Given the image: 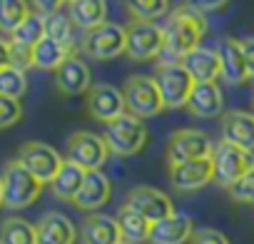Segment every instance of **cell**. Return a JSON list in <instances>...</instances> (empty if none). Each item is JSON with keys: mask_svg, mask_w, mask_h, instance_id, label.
<instances>
[{"mask_svg": "<svg viewBox=\"0 0 254 244\" xmlns=\"http://www.w3.org/2000/svg\"><path fill=\"white\" fill-rule=\"evenodd\" d=\"M70 3H72V0H70Z\"/></svg>", "mask_w": 254, "mask_h": 244, "instance_id": "43", "label": "cell"}, {"mask_svg": "<svg viewBox=\"0 0 254 244\" xmlns=\"http://www.w3.org/2000/svg\"><path fill=\"white\" fill-rule=\"evenodd\" d=\"M180 62L194 77V82H217V77H222L219 53L212 48H197L190 55H185Z\"/></svg>", "mask_w": 254, "mask_h": 244, "instance_id": "22", "label": "cell"}, {"mask_svg": "<svg viewBox=\"0 0 254 244\" xmlns=\"http://www.w3.org/2000/svg\"><path fill=\"white\" fill-rule=\"evenodd\" d=\"M0 244H38L35 224L23 217H8L0 224Z\"/></svg>", "mask_w": 254, "mask_h": 244, "instance_id": "28", "label": "cell"}, {"mask_svg": "<svg viewBox=\"0 0 254 244\" xmlns=\"http://www.w3.org/2000/svg\"><path fill=\"white\" fill-rule=\"evenodd\" d=\"M120 90L125 97L127 115H132L137 120L155 117L165 110V100H162V92L157 87V80L150 75H130Z\"/></svg>", "mask_w": 254, "mask_h": 244, "instance_id": "2", "label": "cell"}, {"mask_svg": "<svg viewBox=\"0 0 254 244\" xmlns=\"http://www.w3.org/2000/svg\"><path fill=\"white\" fill-rule=\"evenodd\" d=\"M20 120H23V105H20V100L0 95V130H8V127L18 125Z\"/></svg>", "mask_w": 254, "mask_h": 244, "instance_id": "35", "label": "cell"}, {"mask_svg": "<svg viewBox=\"0 0 254 244\" xmlns=\"http://www.w3.org/2000/svg\"><path fill=\"white\" fill-rule=\"evenodd\" d=\"M229 3V0H185V5L199 15H207V13H217L222 10L224 5Z\"/></svg>", "mask_w": 254, "mask_h": 244, "instance_id": "38", "label": "cell"}, {"mask_svg": "<svg viewBox=\"0 0 254 244\" xmlns=\"http://www.w3.org/2000/svg\"><path fill=\"white\" fill-rule=\"evenodd\" d=\"M132 20H157L170 10V0H127Z\"/></svg>", "mask_w": 254, "mask_h": 244, "instance_id": "33", "label": "cell"}, {"mask_svg": "<svg viewBox=\"0 0 254 244\" xmlns=\"http://www.w3.org/2000/svg\"><path fill=\"white\" fill-rule=\"evenodd\" d=\"M190 244H229V239L222 232H217L212 227H204V229H197L194 232V237L190 239Z\"/></svg>", "mask_w": 254, "mask_h": 244, "instance_id": "37", "label": "cell"}, {"mask_svg": "<svg viewBox=\"0 0 254 244\" xmlns=\"http://www.w3.org/2000/svg\"><path fill=\"white\" fill-rule=\"evenodd\" d=\"M3 204L8 209H25L30 207L33 202H38L40 192H43V182L28 172L18 160H10L5 162L3 167Z\"/></svg>", "mask_w": 254, "mask_h": 244, "instance_id": "3", "label": "cell"}, {"mask_svg": "<svg viewBox=\"0 0 254 244\" xmlns=\"http://www.w3.org/2000/svg\"><path fill=\"white\" fill-rule=\"evenodd\" d=\"M80 239H82V244H125L117 219L100 214V212H92L82 219Z\"/></svg>", "mask_w": 254, "mask_h": 244, "instance_id": "18", "label": "cell"}, {"mask_svg": "<svg viewBox=\"0 0 254 244\" xmlns=\"http://www.w3.org/2000/svg\"><path fill=\"white\" fill-rule=\"evenodd\" d=\"M212 165H214V182L219 187L229 189L239 177H244L249 170H254V152L239 150L222 140L212 150Z\"/></svg>", "mask_w": 254, "mask_h": 244, "instance_id": "6", "label": "cell"}, {"mask_svg": "<svg viewBox=\"0 0 254 244\" xmlns=\"http://www.w3.org/2000/svg\"><path fill=\"white\" fill-rule=\"evenodd\" d=\"M192 237H194V224L182 212H175L155 222L150 229V244H185Z\"/></svg>", "mask_w": 254, "mask_h": 244, "instance_id": "19", "label": "cell"}, {"mask_svg": "<svg viewBox=\"0 0 254 244\" xmlns=\"http://www.w3.org/2000/svg\"><path fill=\"white\" fill-rule=\"evenodd\" d=\"M10 65V43L5 38H0V70Z\"/></svg>", "mask_w": 254, "mask_h": 244, "instance_id": "41", "label": "cell"}, {"mask_svg": "<svg viewBox=\"0 0 254 244\" xmlns=\"http://www.w3.org/2000/svg\"><path fill=\"white\" fill-rule=\"evenodd\" d=\"M110 194H112L110 177L102 170H92V172L85 175V182H82V187H80V192H77L72 204L77 209L92 214V212H97L100 207H105L110 202Z\"/></svg>", "mask_w": 254, "mask_h": 244, "instance_id": "17", "label": "cell"}, {"mask_svg": "<svg viewBox=\"0 0 254 244\" xmlns=\"http://www.w3.org/2000/svg\"><path fill=\"white\" fill-rule=\"evenodd\" d=\"M204 33H207L204 15L190 10L187 5H180L177 10H172L165 25V53L180 62L185 55L199 48Z\"/></svg>", "mask_w": 254, "mask_h": 244, "instance_id": "1", "label": "cell"}, {"mask_svg": "<svg viewBox=\"0 0 254 244\" xmlns=\"http://www.w3.org/2000/svg\"><path fill=\"white\" fill-rule=\"evenodd\" d=\"M217 53H219V62H222V80L227 85H242V82L249 80V70H247L242 40H237V38H222Z\"/></svg>", "mask_w": 254, "mask_h": 244, "instance_id": "20", "label": "cell"}, {"mask_svg": "<svg viewBox=\"0 0 254 244\" xmlns=\"http://www.w3.org/2000/svg\"><path fill=\"white\" fill-rule=\"evenodd\" d=\"M67 160L75 162L77 167H82L85 172H92V170H100L105 162H107V155H110V147L105 142L102 135H95V132H72L67 137Z\"/></svg>", "mask_w": 254, "mask_h": 244, "instance_id": "10", "label": "cell"}, {"mask_svg": "<svg viewBox=\"0 0 254 244\" xmlns=\"http://www.w3.org/2000/svg\"><path fill=\"white\" fill-rule=\"evenodd\" d=\"M165 53V28L152 20H130L125 25V55L137 62L155 60Z\"/></svg>", "mask_w": 254, "mask_h": 244, "instance_id": "4", "label": "cell"}, {"mask_svg": "<svg viewBox=\"0 0 254 244\" xmlns=\"http://www.w3.org/2000/svg\"><path fill=\"white\" fill-rule=\"evenodd\" d=\"M85 175H87V172H85L82 167H77L75 162L65 160L63 170H60L58 177L50 182L53 194H55L58 199H63V202H75V197H77V192H80V187H82V182H85Z\"/></svg>", "mask_w": 254, "mask_h": 244, "instance_id": "26", "label": "cell"}, {"mask_svg": "<svg viewBox=\"0 0 254 244\" xmlns=\"http://www.w3.org/2000/svg\"><path fill=\"white\" fill-rule=\"evenodd\" d=\"M80 50L97 62L115 60L125 53V28L117 23H102L100 28H92L82 35Z\"/></svg>", "mask_w": 254, "mask_h": 244, "instance_id": "8", "label": "cell"}, {"mask_svg": "<svg viewBox=\"0 0 254 244\" xmlns=\"http://www.w3.org/2000/svg\"><path fill=\"white\" fill-rule=\"evenodd\" d=\"M227 194H229L234 202H239V204H252V207H254V170H249L244 177H239V180L227 189Z\"/></svg>", "mask_w": 254, "mask_h": 244, "instance_id": "34", "label": "cell"}, {"mask_svg": "<svg viewBox=\"0 0 254 244\" xmlns=\"http://www.w3.org/2000/svg\"><path fill=\"white\" fill-rule=\"evenodd\" d=\"M70 55H75V48L60 45L50 38H43L35 48H33V60L38 70H58Z\"/></svg>", "mask_w": 254, "mask_h": 244, "instance_id": "27", "label": "cell"}, {"mask_svg": "<svg viewBox=\"0 0 254 244\" xmlns=\"http://www.w3.org/2000/svg\"><path fill=\"white\" fill-rule=\"evenodd\" d=\"M55 87L63 92V95H87V90L92 87V75H90V67L82 58L77 55H70L58 70H55Z\"/></svg>", "mask_w": 254, "mask_h": 244, "instance_id": "16", "label": "cell"}, {"mask_svg": "<svg viewBox=\"0 0 254 244\" xmlns=\"http://www.w3.org/2000/svg\"><path fill=\"white\" fill-rule=\"evenodd\" d=\"M35 232H38V244H75L77 239L75 224L60 212H45L38 219Z\"/></svg>", "mask_w": 254, "mask_h": 244, "instance_id": "21", "label": "cell"}, {"mask_svg": "<svg viewBox=\"0 0 254 244\" xmlns=\"http://www.w3.org/2000/svg\"><path fill=\"white\" fill-rule=\"evenodd\" d=\"M242 50H244L249 77H254V38H242Z\"/></svg>", "mask_w": 254, "mask_h": 244, "instance_id": "40", "label": "cell"}, {"mask_svg": "<svg viewBox=\"0 0 254 244\" xmlns=\"http://www.w3.org/2000/svg\"><path fill=\"white\" fill-rule=\"evenodd\" d=\"M187 110L197 117H217L224 110V97L217 82H194V90L187 100Z\"/></svg>", "mask_w": 254, "mask_h": 244, "instance_id": "23", "label": "cell"}, {"mask_svg": "<svg viewBox=\"0 0 254 244\" xmlns=\"http://www.w3.org/2000/svg\"><path fill=\"white\" fill-rule=\"evenodd\" d=\"M209 182H214L212 157H202V160H192V162H182L177 167H170V184L177 192H194Z\"/></svg>", "mask_w": 254, "mask_h": 244, "instance_id": "14", "label": "cell"}, {"mask_svg": "<svg viewBox=\"0 0 254 244\" xmlns=\"http://www.w3.org/2000/svg\"><path fill=\"white\" fill-rule=\"evenodd\" d=\"M125 207L135 209L137 214H142L152 224L165 219V217H170V214H175L172 199L162 189H155V187H135V189H130V194H127V199H125Z\"/></svg>", "mask_w": 254, "mask_h": 244, "instance_id": "13", "label": "cell"}, {"mask_svg": "<svg viewBox=\"0 0 254 244\" xmlns=\"http://www.w3.org/2000/svg\"><path fill=\"white\" fill-rule=\"evenodd\" d=\"M102 137H105L110 152L117 155V157L137 155L150 140L145 122L132 117V115H127V112L122 117H117L115 122H110V125H105V135Z\"/></svg>", "mask_w": 254, "mask_h": 244, "instance_id": "5", "label": "cell"}, {"mask_svg": "<svg viewBox=\"0 0 254 244\" xmlns=\"http://www.w3.org/2000/svg\"><path fill=\"white\" fill-rule=\"evenodd\" d=\"M25 92H28V75L23 70H18L13 65L0 70V95L20 100Z\"/></svg>", "mask_w": 254, "mask_h": 244, "instance_id": "32", "label": "cell"}, {"mask_svg": "<svg viewBox=\"0 0 254 244\" xmlns=\"http://www.w3.org/2000/svg\"><path fill=\"white\" fill-rule=\"evenodd\" d=\"M45 38H50L60 45L75 48V23H72V18L65 15L63 10L45 15Z\"/></svg>", "mask_w": 254, "mask_h": 244, "instance_id": "30", "label": "cell"}, {"mask_svg": "<svg viewBox=\"0 0 254 244\" xmlns=\"http://www.w3.org/2000/svg\"><path fill=\"white\" fill-rule=\"evenodd\" d=\"M70 18L77 28H82L87 33V30L107 23V3L105 0H72Z\"/></svg>", "mask_w": 254, "mask_h": 244, "instance_id": "24", "label": "cell"}, {"mask_svg": "<svg viewBox=\"0 0 254 244\" xmlns=\"http://www.w3.org/2000/svg\"><path fill=\"white\" fill-rule=\"evenodd\" d=\"M85 107L92 120L105 122V125H110V122H115L117 117H122L127 112L122 90H117L115 85H107V82H97L87 90Z\"/></svg>", "mask_w": 254, "mask_h": 244, "instance_id": "12", "label": "cell"}, {"mask_svg": "<svg viewBox=\"0 0 254 244\" xmlns=\"http://www.w3.org/2000/svg\"><path fill=\"white\" fill-rule=\"evenodd\" d=\"M33 13L28 0H0V30H5L8 35L28 20V15Z\"/></svg>", "mask_w": 254, "mask_h": 244, "instance_id": "31", "label": "cell"}, {"mask_svg": "<svg viewBox=\"0 0 254 244\" xmlns=\"http://www.w3.org/2000/svg\"><path fill=\"white\" fill-rule=\"evenodd\" d=\"M33 13H40L43 18L45 15H53V13H60L63 5H65V0H28Z\"/></svg>", "mask_w": 254, "mask_h": 244, "instance_id": "39", "label": "cell"}, {"mask_svg": "<svg viewBox=\"0 0 254 244\" xmlns=\"http://www.w3.org/2000/svg\"><path fill=\"white\" fill-rule=\"evenodd\" d=\"M117 224H120V232H122V239L125 244H140V242H150V229H152V222L145 219L142 214H137L135 209L130 207H120L117 212Z\"/></svg>", "mask_w": 254, "mask_h": 244, "instance_id": "25", "label": "cell"}, {"mask_svg": "<svg viewBox=\"0 0 254 244\" xmlns=\"http://www.w3.org/2000/svg\"><path fill=\"white\" fill-rule=\"evenodd\" d=\"M212 150H214V145L204 132H199V130H177V132H172V137L167 142L165 157H167L170 167H177L182 162L212 157Z\"/></svg>", "mask_w": 254, "mask_h": 244, "instance_id": "11", "label": "cell"}, {"mask_svg": "<svg viewBox=\"0 0 254 244\" xmlns=\"http://www.w3.org/2000/svg\"><path fill=\"white\" fill-rule=\"evenodd\" d=\"M43 38H45V18H43L40 13H30L28 20L20 23V25L8 35L10 43H18V45H25V48H35Z\"/></svg>", "mask_w": 254, "mask_h": 244, "instance_id": "29", "label": "cell"}, {"mask_svg": "<svg viewBox=\"0 0 254 244\" xmlns=\"http://www.w3.org/2000/svg\"><path fill=\"white\" fill-rule=\"evenodd\" d=\"M10 43V40H8ZM10 65L18 67V70H30L35 67V60H33V48H25V45H18V43H10Z\"/></svg>", "mask_w": 254, "mask_h": 244, "instance_id": "36", "label": "cell"}, {"mask_svg": "<svg viewBox=\"0 0 254 244\" xmlns=\"http://www.w3.org/2000/svg\"><path fill=\"white\" fill-rule=\"evenodd\" d=\"M222 140L254 152V112H244V110H229L222 115Z\"/></svg>", "mask_w": 254, "mask_h": 244, "instance_id": "15", "label": "cell"}, {"mask_svg": "<svg viewBox=\"0 0 254 244\" xmlns=\"http://www.w3.org/2000/svg\"><path fill=\"white\" fill-rule=\"evenodd\" d=\"M0 207H5L3 204V177H0Z\"/></svg>", "mask_w": 254, "mask_h": 244, "instance_id": "42", "label": "cell"}, {"mask_svg": "<svg viewBox=\"0 0 254 244\" xmlns=\"http://www.w3.org/2000/svg\"><path fill=\"white\" fill-rule=\"evenodd\" d=\"M28 172H33L43 184H50L55 177H58V172L63 170V165H65V160H63V155L55 150V147H50V145H45V142H25L20 150H18V157H15Z\"/></svg>", "mask_w": 254, "mask_h": 244, "instance_id": "9", "label": "cell"}, {"mask_svg": "<svg viewBox=\"0 0 254 244\" xmlns=\"http://www.w3.org/2000/svg\"><path fill=\"white\" fill-rule=\"evenodd\" d=\"M157 87L165 100V110L187 107V100L194 90V77L182 67V62H162L157 67Z\"/></svg>", "mask_w": 254, "mask_h": 244, "instance_id": "7", "label": "cell"}]
</instances>
